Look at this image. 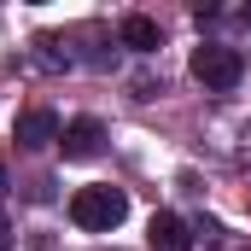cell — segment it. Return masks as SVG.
<instances>
[{
  "label": "cell",
  "instance_id": "1",
  "mask_svg": "<svg viewBox=\"0 0 251 251\" xmlns=\"http://www.w3.org/2000/svg\"><path fill=\"white\" fill-rule=\"evenodd\" d=\"M123 216H128L123 187H76V199H70V222L88 234H111Z\"/></svg>",
  "mask_w": 251,
  "mask_h": 251
},
{
  "label": "cell",
  "instance_id": "2",
  "mask_svg": "<svg viewBox=\"0 0 251 251\" xmlns=\"http://www.w3.org/2000/svg\"><path fill=\"white\" fill-rule=\"evenodd\" d=\"M193 76H199L210 94H228V88H240V76H246V53L228 47V41H204V47H193Z\"/></svg>",
  "mask_w": 251,
  "mask_h": 251
},
{
  "label": "cell",
  "instance_id": "3",
  "mask_svg": "<svg viewBox=\"0 0 251 251\" xmlns=\"http://www.w3.org/2000/svg\"><path fill=\"white\" fill-rule=\"evenodd\" d=\"M59 146H64V158H94L100 146H105V128L94 123V117H76V123H64V134H59Z\"/></svg>",
  "mask_w": 251,
  "mask_h": 251
},
{
  "label": "cell",
  "instance_id": "4",
  "mask_svg": "<svg viewBox=\"0 0 251 251\" xmlns=\"http://www.w3.org/2000/svg\"><path fill=\"white\" fill-rule=\"evenodd\" d=\"M64 128H59V117L53 111H24L18 117V146H29V152H41V146H53Z\"/></svg>",
  "mask_w": 251,
  "mask_h": 251
},
{
  "label": "cell",
  "instance_id": "5",
  "mask_svg": "<svg viewBox=\"0 0 251 251\" xmlns=\"http://www.w3.org/2000/svg\"><path fill=\"white\" fill-rule=\"evenodd\" d=\"M146 240H152V251H193V234H187V222H181V216H170V210H158V216H152Z\"/></svg>",
  "mask_w": 251,
  "mask_h": 251
},
{
  "label": "cell",
  "instance_id": "6",
  "mask_svg": "<svg viewBox=\"0 0 251 251\" xmlns=\"http://www.w3.org/2000/svg\"><path fill=\"white\" fill-rule=\"evenodd\" d=\"M123 41L134 47V53H158V41H164V35H158V24H152V18L128 12V18H123Z\"/></svg>",
  "mask_w": 251,
  "mask_h": 251
},
{
  "label": "cell",
  "instance_id": "7",
  "mask_svg": "<svg viewBox=\"0 0 251 251\" xmlns=\"http://www.w3.org/2000/svg\"><path fill=\"white\" fill-rule=\"evenodd\" d=\"M0 251H12V228H6V216H0Z\"/></svg>",
  "mask_w": 251,
  "mask_h": 251
},
{
  "label": "cell",
  "instance_id": "8",
  "mask_svg": "<svg viewBox=\"0 0 251 251\" xmlns=\"http://www.w3.org/2000/svg\"><path fill=\"white\" fill-rule=\"evenodd\" d=\"M0 193H6V170H0Z\"/></svg>",
  "mask_w": 251,
  "mask_h": 251
},
{
  "label": "cell",
  "instance_id": "9",
  "mask_svg": "<svg viewBox=\"0 0 251 251\" xmlns=\"http://www.w3.org/2000/svg\"><path fill=\"white\" fill-rule=\"evenodd\" d=\"M246 251H251V246H246Z\"/></svg>",
  "mask_w": 251,
  "mask_h": 251
}]
</instances>
